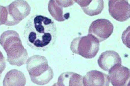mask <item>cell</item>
<instances>
[{
	"label": "cell",
	"instance_id": "cell-1",
	"mask_svg": "<svg viewBox=\"0 0 130 86\" xmlns=\"http://www.w3.org/2000/svg\"><path fill=\"white\" fill-rule=\"evenodd\" d=\"M24 35L28 46L45 51L52 47L57 38V28L51 19L40 15L31 17L25 26Z\"/></svg>",
	"mask_w": 130,
	"mask_h": 86
},
{
	"label": "cell",
	"instance_id": "cell-2",
	"mask_svg": "<svg viewBox=\"0 0 130 86\" xmlns=\"http://www.w3.org/2000/svg\"><path fill=\"white\" fill-rule=\"evenodd\" d=\"M0 43L7 53V61L10 65L19 67L26 63L28 52L17 32L10 30L4 32L0 37Z\"/></svg>",
	"mask_w": 130,
	"mask_h": 86
},
{
	"label": "cell",
	"instance_id": "cell-3",
	"mask_svg": "<svg viewBox=\"0 0 130 86\" xmlns=\"http://www.w3.org/2000/svg\"><path fill=\"white\" fill-rule=\"evenodd\" d=\"M26 68L31 81L39 85L48 83L54 76L53 71L44 56L34 55L28 59Z\"/></svg>",
	"mask_w": 130,
	"mask_h": 86
},
{
	"label": "cell",
	"instance_id": "cell-4",
	"mask_svg": "<svg viewBox=\"0 0 130 86\" xmlns=\"http://www.w3.org/2000/svg\"><path fill=\"white\" fill-rule=\"evenodd\" d=\"M1 25L12 26L17 25L30 13L31 8L25 1H15L9 5H1Z\"/></svg>",
	"mask_w": 130,
	"mask_h": 86
},
{
	"label": "cell",
	"instance_id": "cell-5",
	"mask_svg": "<svg viewBox=\"0 0 130 86\" xmlns=\"http://www.w3.org/2000/svg\"><path fill=\"white\" fill-rule=\"evenodd\" d=\"M100 42L92 35L78 37L74 39L70 46L71 50L74 53L87 59L94 58L99 50Z\"/></svg>",
	"mask_w": 130,
	"mask_h": 86
},
{
	"label": "cell",
	"instance_id": "cell-6",
	"mask_svg": "<svg viewBox=\"0 0 130 86\" xmlns=\"http://www.w3.org/2000/svg\"><path fill=\"white\" fill-rule=\"evenodd\" d=\"M113 26L107 19H101L92 22L89 30V34L96 38L100 42L108 38L112 33Z\"/></svg>",
	"mask_w": 130,
	"mask_h": 86
},
{
	"label": "cell",
	"instance_id": "cell-7",
	"mask_svg": "<svg viewBox=\"0 0 130 86\" xmlns=\"http://www.w3.org/2000/svg\"><path fill=\"white\" fill-rule=\"evenodd\" d=\"M108 6L110 14L116 20L124 22L130 18V6L127 1L110 0Z\"/></svg>",
	"mask_w": 130,
	"mask_h": 86
},
{
	"label": "cell",
	"instance_id": "cell-8",
	"mask_svg": "<svg viewBox=\"0 0 130 86\" xmlns=\"http://www.w3.org/2000/svg\"><path fill=\"white\" fill-rule=\"evenodd\" d=\"M108 71V78L113 85L128 86L130 84V70L127 67L117 64Z\"/></svg>",
	"mask_w": 130,
	"mask_h": 86
},
{
	"label": "cell",
	"instance_id": "cell-9",
	"mask_svg": "<svg viewBox=\"0 0 130 86\" xmlns=\"http://www.w3.org/2000/svg\"><path fill=\"white\" fill-rule=\"evenodd\" d=\"M99 66L104 71H108L113 66L122 64L121 57L114 51H107L102 53L98 60Z\"/></svg>",
	"mask_w": 130,
	"mask_h": 86
},
{
	"label": "cell",
	"instance_id": "cell-10",
	"mask_svg": "<svg viewBox=\"0 0 130 86\" xmlns=\"http://www.w3.org/2000/svg\"><path fill=\"white\" fill-rule=\"evenodd\" d=\"M84 86H109L108 75L100 71L93 70L88 72L83 77Z\"/></svg>",
	"mask_w": 130,
	"mask_h": 86
},
{
	"label": "cell",
	"instance_id": "cell-11",
	"mask_svg": "<svg viewBox=\"0 0 130 86\" xmlns=\"http://www.w3.org/2000/svg\"><path fill=\"white\" fill-rule=\"evenodd\" d=\"M81 7L85 13L93 16L100 14L104 8L103 1H74Z\"/></svg>",
	"mask_w": 130,
	"mask_h": 86
},
{
	"label": "cell",
	"instance_id": "cell-12",
	"mask_svg": "<svg viewBox=\"0 0 130 86\" xmlns=\"http://www.w3.org/2000/svg\"><path fill=\"white\" fill-rule=\"evenodd\" d=\"M55 86H84L83 77L77 73L66 72L59 77Z\"/></svg>",
	"mask_w": 130,
	"mask_h": 86
},
{
	"label": "cell",
	"instance_id": "cell-13",
	"mask_svg": "<svg viewBox=\"0 0 130 86\" xmlns=\"http://www.w3.org/2000/svg\"><path fill=\"white\" fill-rule=\"evenodd\" d=\"M26 78L21 71L16 69H12L6 74L3 81V86H25Z\"/></svg>",
	"mask_w": 130,
	"mask_h": 86
},
{
	"label": "cell",
	"instance_id": "cell-14",
	"mask_svg": "<svg viewBox=\"0 0 130 86\" xmlns=\"http://www.w3.org/2000/svg\"><path fill=\"white\" fill-rule=\"evenodd\" d=\"M63 1H50L48 4V9L52 16L59 21L64 20L63 18Z\"/></svg>",
	"mask_w": 130,
	"mask_h": 86
}]
</instances>
